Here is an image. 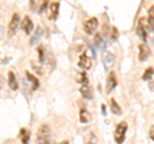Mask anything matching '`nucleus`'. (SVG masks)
Instances as JSON below:
<instances>
[{"label": "nucleus", "mask_w": 154, "mask_h": 144, "mask_svg": "<svg viewBox=\"0 0 154 144\" xmlns=\"http://www.w3.org/2000/svg\"><path fill=\"white\" fill-rule=\"evenodd\" d=\"M150 55V48H149L145 42L139 45V61H146Z\"/></svg>", "instance_id": "6e6552de"}, {"label": "nucleus", "mask_w": 154, "mask_h": 144, "mask_svg": "<svg viewBox=\"0 0 154 144\" xmlns=\"http://www.w3.org/2000/svg\"><path fill=\"white\" fill-rule=\"evenodd\" d=\"M37 53H38V62L40 63H44L45 62V50H44V46H38L37 48Z\"/></svg>", "instance_id": "5701e85b"}, {"label": "nucleus", "mask_w": 154, "mask_h": 144, "mask_svg": "<svg viewBox=\"0 0 154 144\" xmlns=\"http://www.w3.org/2000/svg\"><path fill=\"white\" fill-rule=\"evenodd\" d=\"M80 93L82 94V97L85 99H88V100L93 99V89H91L90 85H82L80 88Z\"/></svg>", "instance_id": "ddd939ff"}, {"label": "nucleus", "mask_w": 154, "mask_h": 144, "mask_svg": "<svg viewBox=\"0 0 154 144\" xmlns=\"http://www.w3.org/2000/svg\"><path fill=\"white\" fill-rule=\"evenodd\" d=\"M98 25H99V21H98V18H95V17H91V18H89V20H86L84 22L85 33L93 35V33L96 31V28H98Z\"/></svg>", "instance_id": "7ed1b4c3"}, {"label": "nucleus", "mask_w": 154, "mask_h": 144, "mask_svg": "<svg viewBox=\"0 0 154 144\" xmlns=\"http://www.w3.org/2000/svg\"><path fill=\"white\" fill-rule=\"evenodd\" d=\"M21 27L23 32L26 33V35H30V33L32 32L33 30V23H32V20L28 16H25V18H23V21L21 22Z\"/></svg>", "instance_id": "9d476101"}, {"label": "nucleus", "mask_w": 154, "mask_h": 144, "mask_svg": "<svg viewBox=\"0 0 154 144\" xmlns=\"http://www.w3.org/2000/svg\"><path fill=\"white\" fill-rule=\"evenodd\" d=\"M41 35H42V30H41V27H37V28H36V31H35V33L32 35L31 40H30V45H35L36 42H38V40H40Z\"/></svg>", "instance_id": "6ab92c4d"}, {"label": "nucleus", "mask_w": 154, "mask_h": 144, "mask_svg": "<svg viewBox=\"0 0 154 144\" xmlns=\"http://www.w3.org/2000/svg\"><path fill=\"white\" fill-rule=\"evenodd\" d=\"M80 121L82 124H88L90 121V114L85 108H81V111H80Z\"/></svg>", "instance_id": "aec40b11"}, {"label": "nucleus", "mask_w": 154, "mask_h": 144, "mask_svg": "<svg viewBox=\"0 0 154 144\" xmlns=\"http://www.w3.org/2000/svg\"><path fill=\"white\" fill-rule=\"evenodd\" d=\"M31 66H32V68H33V70L38 72V75H42V70H41V68H40V67H38V66H36L35 63H31Z\"/></svg>", "instance_id": "bb28decb"}, {"label": "nucleus", "mask_w": 154, "mask_h": 144, "mask_svg": "<svg viewBox=\"0 0 154 144\" xmlns=\"http://www.w3.org/2000/svg\"><path fill=\"white\" fill-rule=\"evenodd\" d=\"M76 81H77L79 84H81V86H82V85H89L88 75H86L84 71L77 72V75H76Z\"/></svg>", "instance_id": "f3484780"}, {"label": "nucleus", "mask_w": 154, "mask_h": 144, "mask_svg": "<svg viewBox=\"0 0 154 144\" xmlns=\"http://www.w3.org/2000/svg\"><path fill=\"white\" fill-rule=\"evenodd\" d=\"M79 66L82 70H86V71L90 70L91 66H93V63H91V58H90V57H88V54L82 53V54L80 55V58H79Z\"/></svg>", "instance_id": "1a4fd4ad"}, {"label": "nucleus", "mask_w": 154, "mask_h": 144, "mask_svg": "<svg viewBox=\"0 0 154 144\" xmlns=\"http://www.w3.org/2000/svg\"><path fill=\"white\" fill-rule=\"evenodd\" d=\"M117 79H116V74L114 72H109L108 77H107V85H105V90H107V93H110L112 90L116 89V86H117Z\"/></svg>", "instance_id": "0eeeda50"}, {"label": "nucleus", "mask_w": 154, "mask_h": 144, "mask_svg": "<svg viewBox=\"0 0 154 144\" xmlns=\"http://www.w3.org/2000/svg\"><path fill=\"white\" fill-rule=\"evenodd\" d=\"M8 85H9V88H11L12 90H17L18 89L17 77H16V75H14V72H12V71L8 72Z\"/></svg>", "instance_id": "4468645a"}, {"label": "nucleus", "mask_w": 154, "mask_h": 144, "mask_svg": "<svg viewBox=\"0 0 154 144\" xmlns=\"http://www.w3.org/2000/svg\"><path fill=\"white\" fill-rule=\"evenodd\" d=\"M102 112H103V114L105 116V105H104V104L102 105Z\"/></svg>", "instance_id": "c756f323"}, {"label": "nucleus", "mask_w": 154, "mask_h": 144, "mask_svg": "<svg viewBox=\"0 0 154 144\" xmlns=\"http://www.w3.org/2000/svg\"><path fill=\"white\" fill-rule=\"evenodd\" d=\"M19 14L18 13H13L12 14V18H11V22H9V27H8V35L9 36H13L14 33L17 32L18 27H19Z\"/></svg>", "instance_id": "39448f33"}, {"label": "nucleus", "mask_w": 154, "mask_h": 144, "mask_svg": "<svg viewBox=\"0 0 154 144\" xmlns=\"http://www.w3.org/2000/svg\"><path fill=\"white\" fill-rule=\"evenodd\" d=\"M102 61H103V64H104L105 70L107 71L112 70V67L114 66V54L110 53V52H104Z\"/></svg>", "instance_id": "423d86ee"}, {"label": "nucleus", "mask_w": 154, "mask_h": 144, "mask_svg": "<svg viewBox=\"0 0 154 144\" xmlns=\"http://www.w3.org/2000/svg\"><path fill=\"white\" fill-rule=\"evenodd\" d=\"M127 122H119L117 126H116V130H114V142L117 144H122L126 139V131H127Z\"/></svg>", "instance_id": "f03ea898"}, {"label": "nucleus", "mask_w": 154, "mask_h": 144, "mask_svg": "<svg viewBox=\"0 0 154 144\" xmlns=\"http://www.w3.org/2000/svg\"><path fill=\"white\" fill-rule=\"evenodd\" d=\"M149 88H150L154 92V81H150V83H149Z\"/></svg>", "instance_id": "c85d7f7f"}, {"label": "nucleus", "mask_w": 154, "mask_h": 144, "mask_svg": "<svg viewBox=\"0 0 154 144\" xmlns=\"http://www.w3.org/2000/svg\"><path fill=\"white\" fill-rule=\"evenodd\" d=\"M59 7L60 4L58 2H54L50 4V12H49V16H48V18H49L50 21H55L58 18V14H59Z\"/></svg>", "instance_id": "9b49d317"}, {"label": "nucleus", "mask_w": 154, "mask_h": 144, "mask_svg": "<svg viewBox=\"0 0 154 144\" xmlns=\"http://www.w3.org/2000/svg\"><path fill=\"white\" fill-rule=\"evenodd\" d=\"M26 79L31 83V89L32 90L38 89V86H40V81L36 79V76H33L32 74H30V72H26Z\"/></svg>", "instance_id": "2eb2a0df"}, {"label": "nucleus", "mask_w": 154, "mask_h": 144, "mask_svg": "<svg viewBox=\"0 0 154 144\" xmlns=\"http://www.w3.org/2000/svg\"><path fill=\"white\" fill-rule=\"evenodd\" d=\"M58 144H69L68 140H63V142H60V143H58Z\"/></svg>", "instance_id": "7c9ffc66"}, {"label": "nucleus", "mask_w": 154, "mask_h": 144, "mask_svg": "<svg viewBox=\"0 0 154 144\" xmlns=\"http://www.w3.org/2000/svg\"><path fill=\"white\" fill-rule=\"evenodd\" d=\"M109 37H110V40H112V41H116V40L118 39V30H117V28H116L114 26H113V27H110Z\"/></svg>", "instance_id": "393cba45"}, {"label": "nucleus", "mask_w": 154, "mask_h": 144, "mask_svg": "<svg viewBox=\"0 0 154 144\" xmlns=\"http://www.w3.org/2000/svg\"><path fill=\"white\" fill-rule=\"evenodd\" d=\"M146 25H148V21H145L144 18H140L137 22V27H136V33L140 39L145 42L146 41V37H148V32H146Z\"/></svg>", "instance_id": "20e7f679"}, {"label": "nucleus", "mask_w": 154, "mask_h": 144, "mask_svg": "<svg viewBox=\"0 0 154 144\" xmlns=\"http://www.w3.org/2000/svg\"><path fill=\"white\" fill-rule=\"evenodd\" d=\"M21 139H22V144H28V142H30V130L22 129L21 130Z\"/></svg>", "instance_id": "4be33fe9"}, {"label": "nucleus", "mask_w": 154, "mask_h": 144, "mask_svg": "<svg viewBox=\"0 0 154 144\" xmlns=\"http://www.w3.org/2000/svg\"><path fill=\"white\" fill-rule=\"evenodd\" d=\"M149 135H150V139L154 142V126H152V129H150V133H149Z\"/></svg>", "instance_id": "cd10ccee"}, {"label": "nucleus", "mask_w": 154, "mask_h": 144, "mask_svg": "<svg viewBox=\"0 0 154 144\" xmlns=\"http://www.w3.org/2000/svg\"><path fill=\"white\" fill-rule=\"evenodd\" d=\"M85 144H96V136L94 133H89L85 139Z\"/></svg>", "instance_id": "b1692460"}, {"label": "nucleus", "mask_w": 154, "mask_h": 144, "mask_svg": "<svg viewBox=\"0 0 154 144\" xmlns=\"http://www.w3.org/2000/svg\"><path fill=\"white\" fill-rule=\"evenodd\" d=\"M148 27L150 31H154V5H152L148 11Z\"/></svg>", "instance_id": "a211bd4d"}, {"label": "nucleus", "mask_w": 154, "mask_h": 144, "mask_svg": "<svg viewBox=\"0 0 154 144\" xmlns=\"http://www.w3.org/2000/svg\"><path fill=\"white\" fill-rule=\"evenodd\" d=\"M153 75H154V68L153 67H148V68L144 71V74H143V80L144 81H149L153 77Z\"/></svg>", "instance_id": "412c9836"}, {"label": "nucleus", "mask_w": 154, "mask_h": 144, "mask_svg": "<svg viewBox=\"0 0 154 144\" xmlns=\"http://www.w3.org/2000/svg\"><path fill=\"white\" fill-rule=\"evenodd\" d=\"M46 7H48V2H41V4H40V8H38V13H44V11L46 9Z\"/></svg>", "instance_id": "a878e982"}, {"label": "nucleus", "mask_w": 154, "mask_h": 144, "mask_svg": "<svg viewBox=\"0 0 154 144\" xmlns=\"http://www.w3.org/2000/svg\"><path fill=\"white\" fill-rule=\"evenodd\" d=\"M109 107H110V111H112L113 114H117V116H121L122 114V108L118 105V103L116 102V99H110V102H109Z\"/></svg>", "instance_id": "dca6fc26"}, {"label": "nucleus", "mask_w": 154, "mask_h": 144, "mask_svg": "<svg viewBox=\"0 0 154 144\" xmlns=\"http://www.w3.org/2000/svg\"><path fill=\"white\" fill-rule=\"evenodd\" d=\"M94 41H95V46L98 48V49L103 50V52H107L105 50V48H107V41L103 39V36L100 35V33H96L95 37H94Z\"/></svg>", "instance_id": "f8f14e48"}, {"label": "nucleus", "mask_w": 154, "mask_h": 144, "mask_svg": "<svg viewBox=\"0 0 154 144\" xmlns=\"http://www.w3.org/2000/svg\"><path fill=\"white\" fill-rule=\"evenodd\" d=\"M37 144H50V127L48 124H42L38 127Z\"/></svg>", "instance_id": "f257e3e1"}]
</instances>
